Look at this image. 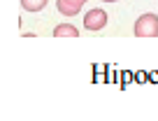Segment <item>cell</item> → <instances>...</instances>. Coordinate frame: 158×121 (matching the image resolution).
I'll use <instances>...</instances> for the list:
<instances>
[{"mask_svg":"<svg viewBox=\"0 0 158 121\" xmlns=\"http://www.w3.org/2000/svg\"><path fill=\"white\" fill-rule=\"evenodd\" d=\"M135 35L137 37H156L158 35V14H142L135 21Z\"/></svg>","mask_w":158,"mask_h":121,"instance_id":"1","label":"cell"},{"mask_svg":"<svg viewBox=\"0 0 158 121\" xmlns=\"http://www.w3.org/2000/svg\"><path fill=\"white\" fill-rule=\"evenodd\" d=\"M107 26V12L95 7V10H89L84 14V28L86 30H102Z\"/></svg>","mask_w":158,"mask_h":121,"instance_id":"2","label":"cell"},{"mask_svg":"<svg viewBox=\"0 0 158 121\" xmlns=\"http://www.w3.org/2000/svg\"><path fill=\"white\" fill-rule=\"evenodd\" d=\"M86 5V0H56V7L63 16H74L81 12V7Z\"/></svg>","mask_w":158,"mask_h":121,"instance_id":"3","label":"cell"},{"mask_svg":"<svg viewBox=\"0 0 158 121\" xmlns=\"http://www.w3.org/2000/svg\"><path fill=\"white\" fill-rule=\"evenodd\" d=\"M77 35H79V30L72 23H60L54 28V37H77Z\"/></svg>","mask_w":158,"mask_h":121,"instance_id":"4","label":"cell"},{"mask_svg":"<svg viewBox=\"0 0 158 121\" xmlns=\"http://www.w3.org/2000/svg\"><path fill=\"white\" fill-rule=\"evenodd\" d=\"M47 2L49 0H21V7H23L26 12H40V10H44Z\"/></svg>","mask_w":158,"mask_h":121,"instance_id":"5","label":"cell"},{"mask_svg":"<svg viewBox=\"0 0 158 121\" xmlns=\"http://www.w3.org/2000/svg\"><path fill=\"white\" fill-rule=\"evenodd\" d=\"M102 2H118V0H102Z\"/></svg>","mask_w":158,"mask_h":121,"instance_id":"6","label":"cell"}]
</instances>
